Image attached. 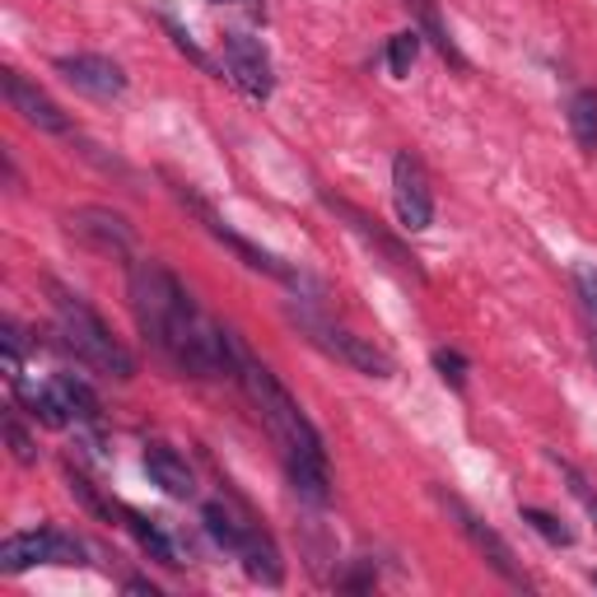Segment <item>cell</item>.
<instances>
[{"mask_svg":"<svg viewBox=\"0 0 597 597\" xmlns=\"http://www.w3.org/2000/svg\"><path fill=\"white\" fill-rule=\"evenodd\" d=\"M122 518H127V528H131V537L140 541V551H146L150 560H159V565H169V569H182L187 560H178V546H173V537L159 528L155 518H146V514H131V509H122Z\"/></svg>","mask_w":597,"mask_h":597,"instance_id":"cell-17","label":"cell"},{"mask_svg":"<svg viewBox=\"0 0 597 597\" xmlns=\"http://www.w3.org/2000/svg\"><path fill=\"white\" fill-rule=\"evenodd\" d=\"M146 471H150V481L163 495H173V499H192L197 495V476L187 471V462L178 458L169 444H150L146 448Z\"/></svg>","mask_w":597,"mask_h":597,"instance_id":"cell-14","label":"cell"},{"mask_svg":"<svg viewBox=\"0 0 597 597\" xmlns=\"http://www.w3.org/2000/svg\"><path fill=\"white\" fill-rule=\"evenodd\" d=\"M33 565H52V528L14 533L0 541V575H23Z\"/></svg>","mask_w":597,"mask_h":597,"instance_id":"cell-15","label":"cell"},{"mask_svg":"<svg viewBox=\"0 0 597 597\" xmlns=\"http://www.w3.org/2000/svg\"><path fill=\"white\" fill-rule=\"evenodd\" d=\"M0 346H6V378H23V327L14 318L0 322Z\"/></svg>","mask_w":597,"mask_h":597,"instance_id":"cell-26","label":"cell"},{"mask_svg":"<svg viewBox=\"0 0 597 597\" xmlns=\"http://www.w3.org/2000/svg\"><path fill=\"white\" fill-rule=\"evenodd\" d=\"M210 6H233V0H210Z\"/></svg>","mask_w":597,"mask_h":597,"instance_id":"cell-32","label":"cell"},{"mask_svg":"<svg viewBox=\"0 0 597 597\" xmlns=\"http://www.w3.org/2000/svg\"><path fill=\"white\" fill-rule=\"evenodd\" d=\"M57 76L66 84H76L80 93H89V99H117V93H127V70L99 52L57 57Z\"/></svg>","mask_w":597,"mask_h":597,"instance_id":"cell-11","label":"cell"},{"mask_svg":"<svg viewBox=\"0 0 597 597\" xmlns=\"http://www.w3.org/2000/svg\"><path fill=\"white\" fill-rule=\"evenodd\" d=\"M131 314L146 331V341L187 378H238L243 365V346L233 341V331L210 322L192 295L182 290V280L159 267V261H131Z\"/></svg>","mask_w":597,"mask_h":597,"instance_id":"cell-1","label":"cell"},{"mask_svg":"<svg viewBox=\"0 0 597 597\" xmlns=\"http://www.w3.org/2000/svg\"><path fill=\"white\" fill-rule=\"evenodd\" d=\"M201 528H206V537L215 546H220V551H233V556H238V546H243V537H248V523L233 518L220 499H210V505L201 509Z\"/></svg>","mask_w":597,"mask_h":597,"instance_id":"cell-20","label":"cell"},{"mask_svg":"<svg viewBox=\"0 0 597 597\" xmlns=\"http://www.w3.org/2000/svg\"><path fill=\"white\" fill-rule=\"evenodd\" d=\"M173 192L187 201V206H192L197 215H201V220H206V229L215 233V238H220V243L229 248V252H238V257H243V267H252V271H261V276H271V280H285V285H290V290H304V271H295V267H285V261L280 257H271L267 248H257V243H248V238L243 233H233L225 220H220V215H215L201 197H192V192H187V187H173Z\"/></svg>","mask_w":597,"mask_h":597,"instance_id":"cell-6","label":"cell"},{"mask_svg":"<svg viewBox=\"0 0 597 597\" xmlns=\"http://www.w3.org/2000/svg\"><path fill=\"white\" fill-rule=\"evenodd\" d=\"M238 384H243V392L252 397L261 420L276 435L285 471H290V486L299 490V499H308V505H331V471H327L322 435L304 416V406L290 397V388L267 365H257L248 350H243V365H238Z\"/></svg>","mask_w":597,"mask_h":597,"instance_id":"cell-2","label":"cell"},{"mask_svg":"<svg viewBox=\"0 0 597 597\" xmlns=\"http://www.w3.org/2000/svg\"><path fill=\"white\" fill-rule=\"evenodd\" d=\"M575 290H579V299H584V308H588V318L597 322V267L579 261V267H575Z\"/></svg>","mask_w":597,"mask_h":597,"instance_id":"cell-29","label":"cell"},{"mask_svg":"<svg viewBox=\"0 0 597 597\" xmlns=\"http://www.w3.org/2000/svg\"><path fill=\"white\" fill-rule=\"evenodd\" d=\"M127 588H131V593H150V597H159V588H155L150 579H127Z\"/></svg>","mask_w":597,"mask_h":597,"instance_id":"cell-31","label":"cell"},{"mask_svg":"<svg viewBox=\"0 0 597 597\" xmlns=\"http://www.w3.org/2000/svg\"><path fill=\"white\" fill-rule=\"evenodd\" d=\"M66 229L80 238L84 248L108 252V257H131L136 252V229L108 206H80L66 215Z\"/></svg>","mask_w":597,"mask_h":597,"instance_id":"cell-8","label":"cell"},{"mask_svg":"<svg viewBox=\"0 0 597 597\" xmlns=\"http://www.w3.org/2000/svg\"><path fill=\"white\" fill-rule=\"evenodd\" d=\"M52 290V314H57V331H61V346L76 355L80 365H89L93 374H103V378H117V384H131L136 378V355L112 337V327L93 314V308L80 299V295H70L66 285H47Z\"/></svg>","mask_w":597,"mask_h":597,"instance_id":"cell-3","label":"cell"},{"mask_svg":"<svg viewBox=\"0 0 597 597\" xmlns=\"http://www.w3.org/2000/svg\"><path fill=\"white\" fill-rule=\"evenodd\" d=\"M6 444H10V452H14L19 467H33V462H38V444H33V435H29V429H23V420H19V406H6Z\"/></svg>","mask_w":597,"mask_h":597,"instance_id":"cell-23","label":"cell"},{"mask_svg":"<svg viewBox=\"0 0 597 597\" xmlns=\"http://www.w3.org/2000/svg\"><path fill=\"white\" fill-rule=\"evenodd\" d=\"M551 462L560 467V476H565V486H569V495H575V499H579V505H584V514H588V518L597 523V490H593V486L584 481V471H579L575 462H565V458H560V452H551Z\"/></svg>","mask_w":597,"mask_h":597,"instance_id":"cell-25","label":"cell"},{"mask_svg":"<svg viewBox=\"0 0 597 597\" xmlns=\"http://www.w3.org/2000/svg\"><path fill=\"white\" fill-rule=\"evenodd\" d=\"M238 560H243V569L257 579V584H267V588H276L280 579H285V560H280V551H276V541L257 528V523H248V537H243V546H238Z\"/></svg>","mask_w":597,"mask_h":597,"instance_id":"cell-16","label":"cell"},{"mask_svg":"<svg viewBox=\"0 0 597 597\" xmlns=\"http://www.w3.org/2000/svg\"><path fill=\"white\" fill-rule=\"evenodd\" d=\"M163 29H169V38H173V47H178V52H182L187 61H197V66L206 70V76H220V70H215V61H210V57L201 52V47L192 42V33H187V29H182V23H178V19H169V14H163Z\"/></svg>","mask_w":597,"mask_h":597,"instance_id":"cell-27","label":"cell"},{"mask_svg":"<svg viewBox=\"0 0 597 597\" xmlns=\"http://www.w3.org/2000/svg\"><path fill=\"white\" fill-rule=\"evenodd\" d=\"M14 401L29 406V416L42 420L47 429H66V425H70V416H66V406H61V397H57L52 384L33 388V384H23V378H14Z\"/></svg>","mask_w":597,"mask_h":597,"instance_id":"cell-18","label":"cell"},{"mask_svg":"<svg viewBox=\"0 0 597 597\" xmlns=\"http://www.w3.org/2000/svg\"><path fill=\"white\" fill-rule=\"evenodd\" d=\"M322 206L331 210V215H337V220H346L350 225V233H360L365 238V243L378 252V257H384L388 261V267H397L401 276H416V280H425V271H420V261L411 257V252H406L401 243H397V238L384 229V225H378L374 220V215L369 210H360V206H350L346 197H331V192H322Z\"/></svg>","mask_w":597,"mask_h":597,"instance_id":"cell-9","label":"cell"},{"mask_svg":"<svg viewBox=\"0 0 597 597\" xmlns=\"http://www.w3.org/2000/svg\"><path fill=\"white\" fill-rule=\"evenodd\" d=\"M0 84H6L10 108H14L29 127H38V131H47V136H70V117H66L52 99H47V93H42L33 80H23L19 70H0Z\"/></svg>","mask_w":597,"mask_h":597,"instance_id":"cell-12","label":"cell"},{"mask_svg":"<svg viewBox=\"0 0 597 597\" xmlns=\"http://www.w3.org/2000/svg\"><path fill=\"white\" fill-rule=\"evenodd\" d=\"M565 112H569V131H575L579 150L597 155V89H575Z\"/></svg>","mask_w":597,"mask_h":597,"instance_id":"cell-21","label":"cell"},{"mask_svg":"<svg viewBox=\"0 0 597 597\" xmlns=\"http://www.w3.org/2000/svg\"><path fill=\"white\" fill-rule=\"evenodd\" d=\"M435 499L444 505V514H448L452 523H458V533L476 546V556H486V565L495 569L499 579H509L514 588H528V575H523V565L514 560V546H509L505 537H499L486 518H476V514L462 505V499H458V495H448L444 486H435Z\"/></svg>","mask_w":597,"mask_h":597,"instance_id":"cell-5","label":"cell"},{"mask_svg":"<svg viewBox=\"0 0 597 597\" xmlns=\"http://www.w3.org/2000/svg\"><path fill=\"white\" fill-rule=\"evenodd\" d=\"M518 518L528 523V528L541 537V541H551V546H575V533L565 528V523L556 518V514H546V509H533V505H523L518 509Z\"/></svg>","mask_w":597,"mask_h":597,"instance_id":"cell-22","label":"cell"},{"mask_svg":"<svg viewBox=\"0 0 597 597\" xmlns=\"http://www.w3.org/2000/svg\"><path fill=\"white\" fill-rule=\"evenodd\" d=\"M392 206H397V220L401 229H429L435 225V192H429V178L420 169V159L411 150H401L392 159Z\"/></svg>","mask_w":597,"mask_h":597,"instance_id":"cell-7","label":"cell"},{"mask_svg":"<svg viewBox=\"0 0 597 597\" xmlns=\"http://www.w3.org/2000/svg\"><path fill=\"white\" fill-rule=\"evenodd\" d=\"M593 584H597V569H593Z\"/></svg>","mask_w":597,"mask_h":597,"instance_id":"cell-33","label":"cell"},{"mask_svg":"<svg viewBox=\"0 0 597 597\" xmlns=\"http://www.w3.org/2000/svg\"><path fill=\"white\" fill-rule=\"evenodd\" d=\"M52 388H57V397H61V406H66V416L76 420V429H84V435L99 444L103 406H99V397H93V388L84 384V378H76V374H57Z\"/></svg>","mask_w":597,"mask_h":597,"instance_id":"cell-13","label":"cell"},{"mask_svg":"<svg viewBox=\"0 0 597 597\" xmlns=\"http://www.w3.org/2000/svg\"><path fill=\"white\" fill-rule=\"evenodd\" d=\"M406 6H411L416 10V23H420V38H429V42H435V52L452 66V70H467V57L458 52V42H452L448 38V29H444V19H439V10H435V0H406Z\"/></svg>","mask_w":597,"mask_h":597,"instance_id":"cell-19","label":"cell"},{"mask_svg":"<svg viewBox=\"0 0 597 597\" xmlns=\"http://www.w3.org/2000/svg\"><path fill=\"white\" fill-rule=\"evenodd\" d=\"M374 579H378V569H374V560H365L355 575H346V579H337L341 588H350V593H365V588H374Z\"/></svg>","mask_w":597,"mask_h":597,"instance_id":"cell-30","label":"cell"},{"mask_svg":"<svg viewBox=\"0 0 597 597\" xmlns=\"http://www.w3.org/2000/svg\"><path fill=\"white\" fill-rule=\"evenodd\" d=\"M225 70H229V80L248 93V99H257V103L271 99V89H276L271 57H267V47H261L257 38L225 33Z\"/></svg>","mask_w":597,"mask_h":597,"instance_id":"cell-10","label":"cell"},{"mask_svg":"<svg viewBox=\"0 0 597 597\" xmlns=\"http://www.w3.org/2000/svg\"><path fill=\"white\" fill-rule=\"evenodd\" d=\"M416 57H420V33H416V29H401V33L388 42V66H392V76H397V80L411 76Z\"/></svg>","mask_w":597,"mask_h":597,"instance_id":"cell-24","label":"cell"},{"mask_svg":"<svg viewBox=\"0 0 597 597\" xmlns=\"http://www.w3.org/2000/svg\"><path fill=\"white\" fill-rule=\"evenodd\" d=\"M295 322H299V331H304V337L314 341L318 350H327L331 360L350 365L355 374H365V378H392V355H388V350H378L374 341L355 337V331L337 327L331 318L314 314V308H295Z\"/></svg>","mask_w":597,"mask_h":597,"instance_id":"cell-4","label":"cell"},{"mask_svg":"<svg viewBox=\"0 0 597 597\" xmlns=\"http://www.w3.org/2000/svg\"><path fill=\"white\" fill-rule=\"evenodd\" d=\"M435 369H439L444 384H452V388L467 384V360H462L458 350H435Z\"/></svg>","mask_w":597,"mask_h":597,"instance_id":"cell-28","label":"cell"}]
</instances>
